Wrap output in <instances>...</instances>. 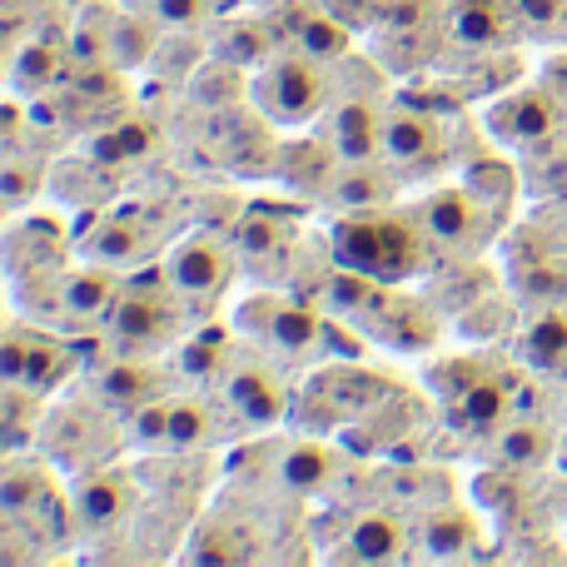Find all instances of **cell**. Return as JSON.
<instances>
[{"label":"cell","mask_w":567,"mask_h":567,"mask_svg":"<svg viewBox=\"0 0 567 567\" xmlns=\"http://www.w3.org/2000/svg\"><path fill=\"white\" fill-rule=\"evenodd\" d=\"M329 245L343 269L369 275L379 284H409L439 259V249L419 229L413 209H389V205L339 215V225L329 229Z\"/></svg>","instance_id":"1"},{"label":"cell","mask_w":567,"mask_h":567,"mask_svg":"<svg viewBox=\"0 0 567 567\" xmlns=\"http://www.w3.org/2000/svg\"><path fill=\"white\" fill-rule=\"evenodd\" d=\"M235 329H239V339L259 343L265 353L289 359V363L323 359L329 349H339L343 359H353V353L363 349V343H353L349 333L333 329V323L323 319L309 299H299V293H255V299H245L235 309Z\"/></svg>","instance_id":"2"},{"label":"cell","mask_w":567,"mask_h":567,"mask_svg":"<svg viewBox=\"0 0 567 567\" xmlns=\"http://www.w3.org/2000/svg\"><path fill=\"white\" fill-rule=\"evenodd\" d=\"M189 303L175 293L165 265L159 269H135L120 284L115 303L105 313V339L115 343V353H165L185 339Z\"/></svg>","instance_id":"3"},{"label":"cell","mask_w":567,"mask_h":567,"mask_svg":"<svg viewBox=\"0 0 567 567\" xmlns=\"http://www.w3.org/2000/svg\"><path fill=\"white\" fill-rule=\"evenodd\" d=\"M249 100L259 105V115H265L269 125L303 130L319 115H329V105H333L329 65L303 55V50H293V45L275 50V55L249 75Z\"/></svg>","instance_id":"4"},{"label":"cell","mask_w":567,"mask_h":567,"mask_svg":"<svg viewBox=\"0 0 567 567\" xmlns=\"http://www.w3.org/2000/svg\"><path fill=\"white\" fill-rule=\"evenodd\" d=\"M0 498H6V518L20 523L30 538L65 543L70 533H75V503H70V493L60 488L55 458H40V453L10 449Z\"/></svg>","instance_id":"5"},{"label":"cell","mask_w":567,"mask_h":567,"mask_svg":"<svg viewBox=\"0 0 567 567\" xmlns=\"http://www.w3.org/2000/svg\"><path fill=\"white\" fill-rule=\"evenodd\" d=\"M413 219L419 229L429 235V245L449 259H473L478 249H488V239L498 235V219L493 209L473 195L468 185H443V189H429V195L413 199Z\"/></svg>","instance_id":"6"},{"label":"cell","mask_w":567,"mask_h":567,"mask_svg":"<svg viewBox=\"0 0 567 567\" xmlns=\"http://www.w3.org/2000/svg\"><path fill=\"white\" fill-rule=\"evenodd\" d=\"M239 269H245V259H239L235 239L209 235V229L185 235L165 255V275H169V284H175L179 299L189 303V313H209V309H215V303L235 289Z\"/></svg>","instance_id":"7"},{"label":"cell","mask_w":567,"mask_h":567,"mask_svg":"<svg viewBox=\"0 0 567 567\" xmlns=\"http://www.w3.org/2000/svg\"><path fill=\"white\" fill-rule=\"evenodd\" d=\"M443 393V413L463 433H493L513 413V389L503 373L478 369V359H449L429 373Z\"/></svg>","instance_id":"8"},{"label":"cell","mask_w":567,"mask_h":567,"mask_svg":"<svg viewBox=\"0 0 567 567\" xmlns=\"http://www.w3.org/2000/svg\"><path fill=\"white\" fill-rule=\"evenodd\" d=\"M219 399H225V423H239V429H275L289 413V389L259 343L229 359V369L219 373Z\"/></svg>","instance_id":"9"},{"label":"cell","mask_w":567,"mask_h":567,"mask_svg":"<svg viewBox=\"0 0 567 567\" xmlns=\"http://www.w3.org/2000/svg\"><path fill=\"white\" fill-rule=\"evenodd\" d=\"M80 343L60 339V333L40 329V323L10 319L6 323V343H0V369L6 383H25L35 393H55L60 383H70V373L80 369Z\"/></svg>","instance_id":"10"},{"label":"cell","mask_w":567,"mask_h":567,"mask_svg":"<svg viewBox=\"0 0 567 567\" xmlns=\"http://www.w3.org/2000/svg\"><path fill=\"white\" fill-rule=\"evenodd\" d=\"M483 125H488V135L498 140V145L528 155V150H543V145H553V140H563L567 105L543 85V80H533V85H518V90L493 100Z\"/></svg>","instance_id":"11"},{"label":"cell","mask_w":567,"mask_h":567,"mask_svg":"<svg viewBox=\"0 0 567 567\" xmlns=\"http://www.w3.org/2000/svg\"><path fill=\"white\" fill-rule=\"evenodd\" d=\"M443 159H449V135L439 120L409 100H393L383 110V165L399 179H429L443 169Z\"/></svg>","instance_id":"12"},{"label":"cell","mask_w":567,"mask_h":567,"mask_svg":"<svg viewBox=\"0 0 567 567\" xmlns=\"http://www.w3.org/2000/svg\"><path fill=\"white\" fill-rule=\"evenodd\" d=\"M120 284H125V275L110 265H95V259H85V265H65L60 275H50L45 284H35V299H45V309L55 313V319L65 323H105L110 303H115Z\"/></svg>","instance_id":"13"},{"label":"cell","mask_w":567,"mask_h":567,"mask_svg":"<svg viewBox=\"0 0 567 567\" xmlns=\"http://www.w3.org/2000/svg\"><path fill=\"white\" fill-rule=\"evenodd\" d=\"M239 259H245V275L255 279H289V265L303 245V225L293 215H279V209H249V215L235 219L229 229Z\"/></svg>","instance_id":"14"},{"label":"cell","mask_w":567,"mask_h":567,"mask_svg":"<svg viewBox=\"0 0 567 567\" xmlns=\"http://www.w3.org/2000/svg\"><path fill=\"white\" fill-rule=\"evenodd\" d=\"M389 393H399V383L383 379V373L353 369V363H333L319 379L309 383V399L323 403V413L309 423V429H343V423H359L363 413H373Z\"/></svg>","instance_id":"15"},{"label":"cell","mask_w":567,"mask_h":567,"mask_svg":"<svg viewBox=\"0 0 567 567\" xmlns=\"http://www.w3.org/2000/svg\"><path fill=\"white\" fill-rule=\"evenodd\" d=\"M70 503H75V533L105 538V533H115L120 523L135 513L140 483H135V473H125L120 463H100V468H90L85 478L75 483Z\"/></svg>","instance_id":"16"},{"label":"cell","mask_w":567,"mask_h":567,"mask_svg":"<svg viewBox=\"0 0 567 567\" xmlns=\"http://www.w3.org/2000/svg\"><path fill=\"white\" fill-rule=\"evenodd\" d=\"M80 249H85V259H95V265L135 275V269H145L150 259H155L159 235H155V219L140 215V209H110V215L80 239Z\"/></svg>","instance_id":"17"},{"label":"cell","mask_w":567,"mask_h":567,"mask_svg":"<svg viewBox=\"0 0 567 567\" xmlns=\"http://www.w3.org/2000/svg\"><path fill=\"white\" fill-rule=\"evenodd\" d=\"M323 140L343 165L383 159V105H373V95H333L323 115Z\"/></svg>","instance_id":"18"},{"label":"cell","mask_w":567,"mask_h":567,"mask_svg":"<svg viewBox=\"0 0 567 567\" xmlns=\"http://www.w3.org/2000/svg\"><path fill=\"white\" fill-rule=\"evenodd\" d=\"M419 533H409V523H399L383 508H363L349 518V528L339 533L343 548H333V558L343 563H399L409 558V543Z\"/></svg>","instance_id":"19"},{"label":"cell","mask_w":567,"mask_h":567,"mask_svg":"<svg viewBox=\"0 0 567 567\" xmlns=\"http://www.w3.org/2000/svg\"><path fill=\"white\" fill-rule=\"evenodd\" d=\"M449 35L458 45H473V50H498L518 35V10L513 0H453L449 6Z\"/></svg>","instance_id":"20"},{"label":"cell","mask_w":567,"mask_h":567,"mask_svg":"<svg viewBox=\"0 0 567 567\" xmlns=\"http://www.w3.org/2000/svg\"><path fill=\"white\" fill-rule=\"evenodd\" d=\"M343 473V458L329 449V443L313 439H293L275 453V478L299 498H313V493H329L333 478Z\"/></svg>","instance_id":"21"},{"label":"cell","mask_w":567,"mask_h":567,"mask_svg":"<svg viewBox=\"0 0 567 567\" xmlns=\"http://www.w3.org/2000/svg\"><path fill=\"white\" fill-rule=\"evenodd\" d=\"M95 383H100V399L115 413L120 409L135 413L159 399V369L150 363V353H120V359H110L105 369L95 373Z\"/></svg>","instance_id":"22"},{"label":"cell","mask_w":567,"mask_h":567,"mask_svg":"<svg viewBox=\"0 0 567 567\" xmlns=\"http://www.w3.org/2000/svg\"><path fill=\"white\" fill-rule=\"evenodd\" d=\"M155 150H159V130L150 125L145 115H115L90 140V159L110 165V169H130V165H140V159H150Z\"/></svg>","instance_id":"23"},{"label":"cell","mask_w":567,"mask_h":567,"mask_svg":"<svg viewBox=\"0 0 567 567\" xmlns=\"http://www.w3.org/2000/svg\"><path fill=\"white\" fill-rule=\"evenodd\" d=\"M239 329H219V323H205L199 333H185L175 343V369L195 383H219V373L229 369V359L239 353Z\"/></svg>","instance_id":"24"},{"label":"cell","mask_w":567,"mask_h":567,"mask_svg":"<svg viewBox=\"0 0 567 567\" xmlns=\"http://www.w3.org/2000/svg\"><path fill=\"white\" fill-rule=\"evenodd\" d=\"M488 453L503 463V468H538V463H548V453H553V429L543 419L508 413V419L488 433Z\"/></svg>","instance_id":"25"},{"label":"cell","mask_w":567,"mask_h":567,"mask_svg":"<svg viewBox=\"0 0 567 567\" xmlns=\"http://www.w3.org/2000/svg\"><path fill=\"white\" fill-rule=\"evenodd\" d=\"M393 189H399V175L393 169H379V159H369V165H339V175H333V185L323 189L329 195L333 209H379L393 199Z\"/></svg>","instance_id":"26"},{"label":"cell","mask_w":567,"mask_h":567,"mask_svg":"<svg viewBox=\"0 0 567 567\" xmlns=\"http://www.w3.org/2000/svg\"><path fill=\"white\" fill-rule=\"evenodd\" d=\"M289 45L303 50V55H313V60H323V65H333V60L349 55V25H343L333 10H293Z\"/></svg>","instance_id":"27"},{"label":"cell","mask_w":567,"mask_h":567,"mask_svg":"<svg viewBox=\"0 0 567 567\" xmlns=\"http://www.w3.org/2000/svg\"><path fill=\"white\" fill-rule=\"evenodd\" d=\"M419 543L429 558H468V553H478V523L468 508H443L439 503L419 523Z\"/></svg>","instance_id":"28"},{"label":"cell","mask_w":567,"mask_h":567,"mask_svg":"<svg viewBox=\"0 0 567 567\" xmlns=\"http://www.w3.org/2000/svg\"><path fill=\"white\" fill-rule=\"evenodd\" d=\"M339 165L343 159L333 155L329 140H293V145H284L279 159H275V169L293 189H329L333 175H339Z\"/></svg>","instance_id":"29"},{"label":"cell","mask_w":567,"mask_h":567,"mask_svg":"<svg viewBox=\"0 0 567 567\" xmlns=\"http://www.w3.org/2000/svg\"><path fill=\"white\" fill-rule=\"evenodd\" d=\"M75 65L70 60V50L60 45V40H30V45H20L16 55H10V80H16V90H50L65 70Z\"/></svg>","instance_id":"30"},{"label":"cell","mask_w":567,"mask_h":567,"mask_svg":"<svg viewBox=\"0 0 567 567\" xmlns=\"http://www.w3.org/2000/svg\"><path fill=\"white\" fill-rule=\"evenodd\" d=\"M523 353L528 363H543V369H563L567 363V299L563 303H543L538 313L523 329Z\"/></svg>","instance_id":"31"},{"label":"cell","mask_w":567,"mask_h":567,"mask_svg":"<svg viewBox=\"0 0 567 567\" xmlns=\"http://www.w3.org/2000/svg\"><path fill=\"white\" fill-rule=\"evenodd\" d=\"M468 189L493 209V219H498V225H508L513 205H518L523 175H518L513 165H503V159H483V165L468 169Z\"/></svg>","instance_id":"32"},{"label":"cell","mask_w":567,"mask_h":567,"mask_svg":"<svg viewBox=\"0 0 567 567\" xmlns=\"http://www.w3.org/2000/svg\"><path fill=\"white\" fill-rule=\"evenodd\" d=\"M219 433V413L199 399H169V423H165V443L169 449H205Z\"/></svg>","instance_id":"33"},{"label":"cell","mask_w":567,"mask_h":567,"mask_svg":"<svg viewBox=\"0 0 567 567\" xmlns=\"http://www.w3.org/2000/svg\"><path fill=\"white\" fill-rule=\"evenodd\" d=\"M45 179H50V169H45V159H25V145H10L6 150V165H0V185H6V209L10 215H20V209L30 205V199L45 189Z\"/></svg>","instance_id":"34"},{"label":"cell","mask_w":567,"mask_h":567,"mask_svg":"<svg viewBox=\"0 0 567 567\" xmlns=\"http://www.w3.org/2000/svg\"><path fill=\"white\" fill-rule=\"evenodd\" d=\"M219 55H225V65H235V70H259L269 55H275V35H269L259 20H239V25H225Z\"/></svg>","instance_id":"35"},{"label":"cell","mask_w":567,"mask_h":567,"mask_svg":"<svg viewBox=\"0 0 567 567\" xmlns=\"http://www.w3.org/2000/svg\"><path fill=\"white\" fill-rule=\"evenodd\" d=\"M245 543H255L245 528H229V523L209 518L205 528H195V538H189V558H195V563H239V558H255V548H245Z\"/></svg>","instance_id":"36"},{"label":"cell","mask_w":567,"mask_h":567,"mask_svg":"<svg viewBox=\"0 0 567 567\" xmlns=\"http://www.w3.org/2000/svg\"><path fill=\"white\" fill-rule=\"evenodd\" d=\"M150 20L155 25H169V30H189V25H205L215 0H145Z\"/></svg>","instance_id":"37"},{"label":"cell","mask_w":567,"mask_h":567,"mask_svg":"<svg viewBox=\"0 0 567 567\" xmlns=\"http://www.w3.org/2000/svg\"><path fill=\"white\" fill-rule=\"evenodd\" d=\"M528 30H567V0H513Z\"/></svg>","instance_id":"38"},{"label":"cell","mask_w":567,"mask_h":567,"mask_svg":"<svg viewBox=\"0 0 567 567\" xmlns=\"http://www.w3.org/2000/svg\"><path fill=\"white\" fill-rule=\"evenodd\" d=\"M538 80H543V85H548L553 95H558L563 105H567V55H553L548 65H543V75H538Z\"/></svg>","instance_id":"39"},{"label":"cell","mask_w":567,"mask_h":567,"mask_svg":"<svg viewBox=\"0 0 567 567\" xmlns=\"http://www.w3.org/2000/svg\"><path fill=\"white\" fill-rule=\"evenodd\" d=\"M563 205H567V199H563Z\"/></svg>","instance_id":"40"}]
</instances>
